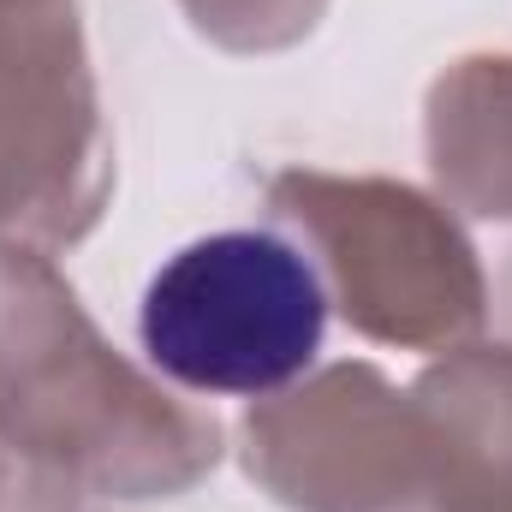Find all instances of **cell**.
<instances>
[{
	"mask_svg": "<svg viewBox=\"0 0 512 512\" xmlns=\"http://www.w3.org/2000/svg\"><path fill=\"white\" fill-rule=\"evenodd\" d=\"M0 447L78 495H179L221 459V429L173 405L78 310L36 251H0Z\"/></svg>",
	"mask_w": 512,
	"mask_h": 512,
	"instance_id": "6da1fadb",
	"label": "cell"
},
{
	"mask_svg": "<svg viewBox=\"0 0 512 512\" xmlns=\"http://www.w3.org/2000/svg\"><path fill=\"white\" fill-rule=\"evenodd\" d=\"M137 328L167 382L209 399H268L316 364L328 286L274 233H209L149 274Z\"/></svg>",
	"mask_w": 512,
	"mask_h": 512,
	"instance_id": "7a4b0ae2",
	"label": "cell"
},
{
	"mask_svg": "<svg viewBox=\"0 0 512 512\" xmlns=\"http://www.w3.org/2000/svg\"><path fill=\"white\" fill-rule=\"evenodd\" d=\"M268 203L316 245L340 292V316L358 334L405 352H435L483 322L477 251L423 191L387 179L280 173Z\"/></svg>",
	"mask_w": 512,
	"mask_h": 512,
	"instance_id": "3957f363",
	"label": "cell"
},
{
	"mask_svg": "<svg viewBox=\"0 0 512 512\" xmlns=\"http://www.w3.org/2000/svg\"><path fill=\"white\" fill-rule=\"evenodd\" d=\"M251 477L298 512H447L411 393L370 364H334L245 423Z\"/></svg>",
	"mask_w": 512,
	"mask_h": 512,
	"instance_id": "277c9868",
	"label": "cell"
},
{
	"mask_svg": "<svg viewBox=\"0 0 512 512\" xmlns=\"http://www.w3.org/2000/svg\"><path fill=\"white\" fill-rule=\"evenodd\" d=\"M108 131L78 12L0 42V233L72 245L108 203Z\"/></svg>",
	"mask_w": 512,
	"mask_h": 512,
	"instance_id": "5b68a950",
	"label": "cell"
},
{
	"mask_svg": "<svg viewBox=\"0 0 512 512\" xmlns=\"http://www.w3.org/2000/svg\"><path fill=\"white\" fill-rule=\"evenodd\" d=\"M411 399L435 447L441 507L512 512V346L435 364Z\"/></svg>",
	"mask_w": 512,
	"mask_h": 512,
	"instance_id": "8992f818",
	"label": "cell"
},
{
	"mask_svg": "<svg viewBox=\"0 0 512 512\" xmlns=\"http://www.w3.org/2000/svg\"><path fill=\"white\" fill-rule=\"evenodd\" d=\"M429 155L453 203L512 221V60H465L435 84Z\"/></svg>",
	"mask_w": 512,
	"mask_h": 512,
	"instance_id": "52a82bcc",
	"label": "cell"
},
{
	"mask_svg": "<svg viewBox=\"0 0 512 512\" xmlns=\"http://www.w3.org/2000/svg\"><path fill=\"white\" fill-rule=\"evenodd\" d=\"M197 30H209L227 48H286L304 30H316L328 0H185Z\"/></svg>",
	"mask_w": 512,
	"mask_h": 512,
	"instance_id": "ba28073f",
	"label": "cell"
},
{
	"mask_svg": "<svg viewBox=\"0 0 512 512\" xmlns=\"http://www.w3.org/2000/svg\"><path fill=\"white\" fill-rule=\"evenodd\" d=\"M54 18H72V0H0V42L24 36V30H42Z\"/></svg>",
	"mask_w": 512,
	"mask_h": 512,
	"instance_id": "9c48e42d",
	"label": "cell"
}]
</instances>
